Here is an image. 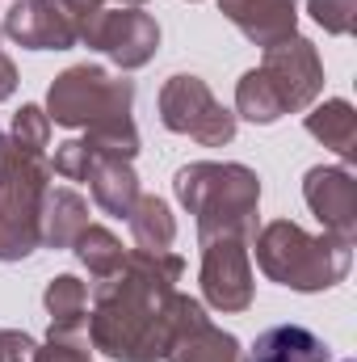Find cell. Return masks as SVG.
<instances>
[{"label":"cell","instance_id":"cell-27","mask_svg":"<svg viewBox=\"0 0 357 362\" xmlns=\"http://www.w3.org/2000/svg\"><path fill=\"white\" fill-rule=\"evenodd\" d=\"M17 93V64L0 51V101H8Z\"/></svg>","mask_w":357,"mask_h":362},{"label":"cell","instance_id":"cell-14","mask_svg":"<svg viewBox=\"0 0 357 362\" xmlns=\"http://www.w3.org/2000/svg\"><path fill=\"white\" fill-rule=\"evenodd\" d=\"M85 228H89V202L68 185H51L38 215V240L47 249H72V240Z\"/></svg>","mask_w":357,"mask_h":362},{"label":"cell","instance_id":"cell-3","mask_svg":"<svg viewBox=\"0 0 357 362\" xmlns=\"http://www.w3.org/2000/svg\"><path fill=\"white\" fill-rule=\"evenodd\" d=\"M320 93H324V64H320L315 42L303 38V34H290V38L265 47L261 68L240 76V85H236V118L269 127L282 114L311 110Z\"/></svg>","mask_w":357,"mask_h":362},{"label":"cell","instance_id":"cell-7","mask_svg":"<svg viewBox=\"0 0 357 362\" xmlns=\"http://www.w3.org/2000/svg\"><path fill=\"white\" fill-rule=\"evenodd\" d=\"M160 122L173 135H189L202 148H223L236 139V114L193 72H177L160 89Z\"/></svg>","mask_w":357,"mask_h":362},{"label":"cell","instance_id":"cell-29","mask_svg":"<svg viewBox=\"0 0 357 362\" xmlns=\"http://www.w3.org/2000/svg\"><path fill=\"white\" fill-rule=\"evenodd\" d=\"M118 4H131V8H139V4H143V0H118Z\"/></svg>","mask_w":357,"mask_h":362},{"label":"cell","instance_id":"cell-4","mask_svg":"<svg viewBox=\"0 0 357 362\" xmlns=\"http://www.w3.org/2000/svg\"><path fill=\"white\" fill-rule=\"evenodd\" d=\"M253 245H257V266H261V274L269 282L303 291V295L337 286L349 274V266H353V253H349L353 245H341L328 232L311 236V232H303L290 219L265 223L253 236Z\"/></svg>","mask_w":357,"mask_h":362},{"label":"cell","instance_id":"cell-16","mask_svg":"<svg viewBox=\"0 0 357 362\" xmlns=\"http://www.w3.org/2000/svg\"><path fill=\"white\" fill-rule=\"evenodd\" d=\"M42 303L51 312V341L85 337L89 333V286L76 274H59L47 282Z\"/></svg>","mask_w":357,"mask_h":362},{"label":"cell","instance_id":"cell-15","mask_svg":"<svg viewBox=\"0 0 357 362\" xmlns=\"http://www.w3.org/2000/svg\"><path fill=\"white\" fill-rule=\"evenodd\" d=\"M92 189V202L114 215V219H126L135 198H139V177L131 169V160H118V156H92L89 160V173H85Z\"/></svg>","mask_w":357,"mask_h":362},{"label":"cell","instance_id":"cell-1","mask_svg":"<svg viewBox=\"0 0 357 362\" xmlns=\"http://www.w3.org/2000/svg\"><path fill=\"white\" fill-rule=\"evenodd\" d=\"M185 274L177 253H126L122 270L97 282L89 312V346L114 362H156L169 346V312Z\"/></svg>","mask_w":357,"mask_h":362},{"label":"cell","instance_id":"cell-17","mask_svg":"<svg viewBox=\"0 0 357 362\" xmlns=\"http://www.w3.org/2000/svg\"><path fill=\"white\" fill-rule=\"evenodd\" d=\"M248 362H332V354H328L324 337H315L311 329H303V325H273L253 341Z\"/></svg>","mask_w":357,"mask_h":362},{"label":"cell","instance_id":"cell-18","mask_svg":"<svg viewBox=\"0 0 357 362\" xmlns=\"http://www.w3.org/2000/svg\"><path fill=\"white\" fill-rule=\"evenodd\" d=\"M307 135L320 139L324 148H332L341 160L357 156V110L345 97H328L320 105L307 110Z\"/></svg>","mask_w":357,"mask_h":362},{"label":"cell","instance_id":"cell-25","mask_svg":"<svg viewBox=\"0 0 357 362\" xmlns=\"http://www.w3.org/2000/svg\"><path fill=\"white\" fill-rule=\"evenodd\" d=\"M38 341L21 329H0V362H38Z\"/></svg>","mask_w":357,"mask_h":362},{"label":"cell","instance_id":"cell-19","mask_svg":"<svg viewBox=\"0 0 357 362\" xmlns=\"http://www.w3.org/2000/svg\"><path fill=\"white\" fill-rule=\"evenodd\" d=\"M126 223H131L135 245L147 249V253H169L173 240H177V219H173L169 202L156 198V194H139L131 215H126Z\"/></svg>","mask_w":357,"mask_h":362},{"label":"cell","instance_id":"cell-10","mask_svg":"<svg viewBox=\"0 0 357 362\" xmlns=\"http://www.w3.org/2000/svg\"><path fill=\"white\" fill-rule=\"evenodd\" d=\"M169 362H240V341L210 325L206 308L189 295H173L169 312Z\"/></svg>","mask_w":357,"mask_h":362},{"label":"cell","instance_id":"cell-5","mask_svg":"<svg viewBox=\"0 0 357 362\" xmlns=\"http://www.w3.org/2000/svg\"><path fill=\"white\" fill-rule=\"evenodd\" d=\"M51 177V160L42 152L21 148L0 127V262H21L42 245L38 215Z\"/></svg>","mask_w":357,"mask_h":362},{"label":"cell","instance_id":"cell-23","mask_svg":"<svg viewBox=\"0 0 357 362\" xmlns=\"http://www.w3.org/2000/svg\"><path fill=\"white\" fill-rule=\"evenodd\" d=\"M307 13L337 38L353 34L357 25V0H307Z\"/></svg>","mask_w":357,"mask_h":362},{"label":"cell","instance_id":"cell-24","mask_svg":"<svg viewBox=\"0 0 357 362\" xmlns=\"http://www.w3.org/2000/svg\"><path fill=\"white\" fill-rule=\"evenodd\" d=\"M89 160H92L89 148H85L80 139H68V144H59V148H55L51 173H59V177H68V181H85V173H89Z\"/></svg>","mask_w":357,"mask_h":362},{"label":"cell","instance_id":"cell-28","mask_svg":"<svg viewBox=\"0 0 357 362\" xmlns=\"http://www.w3.org/2000/svg\"><path fill=\"white\" fill-rule=\"evenodd\" d=\"M59 4H63V8L80 21V17H89V13H97V8H105L109 0H59Z\"/></svg>","mask_w":357,"mask_h":362},{"label":"cell","instance_id":"cell-9","mask_svg":"<svg viewBox=\"0 0 357 362\" xmlns=\"http://www.w3.org/2000/svg\"><path fill=\"white\" fill-rule=\"evenodd\" d=\"M202 299L214 308V312H248L253 308V262H248V245L244 240H231V236H219V240H206L202 249Z\"/></svg>","mask_w":357,"mask_h":362},{"label":"cell","instance_id":"cell-26","mask_svg":"<svg viewBox=\"0 0 357 362\" xmlns=\"http://www.w3.org/2000/svg\"><path fill=\"white\" fill-rule=\"evenodd\" d=\"M38 362H92L89 337H63V341H47V350H38Z\"/></svg>","mask_w":357,"mask_h":362},{"label":"cell","instance_id":"cell-22","mask_svg":"<svg viewBox=\"0 0 357 362\" xmlns=\"http://www.w3.org/2000/svg\"><path fill=\"white\" fill-rule=\"evenodd\" d=\"M8 135H13L21 148L47 156V148H51V118H47V110H42V105H21V110L13 114Z\"/></svg>","mask_w":357,"mask_h":362},{"label":"cell","instance_id":"cell-12","mask_svg":"<svg viewBox=\"0 0 357 362\" xmlns=\"http://www.w3.org/2000/svg\"><path fill=\"white\" fill-rule=\"evenodd\" d=\"M4 34L30 51H68L80 42L76 17L59 0H13L4 13Z\"/></svg>","mask_w":357,"mask_h":362},{"label":"cell","instance_id":"cell-13","mask_svg":"<svg viewBox=\"0 0 357 362\" xmlns=\"http://www.w3.org/2000/svg\"><path fill=\"white\" fill-rule=\"evenodd\" d=\"M223 17L257 47H273L298 34V0H219Z\"/></svg>","mask_w":357,"mask_h":362},{"label":"cell","instance_id":"cell-20","mask_svg":"<svg viewBox=\"0 0 357 362\" xmlns=\"http://www.w3.org/2000/svg\"><path fill=\"white\" fill-rule=\"evenodd\" d=\"M72 253L80 257V266L101 282V278H109V274L122 270V262H126V249H122V240L109 232V228H101V223H89L76 240H72Z\"/></svg>","mask_w":357,"mask_h":362},{"label":"cell","instance_id":"cell-8","mask_svg":"<svg viewBox=\"0 0 357 362\" xmlns=\"http://www.w3.org/2000/svg\"><path fill=\"white\" fill-rule=\"evenodd\" d=\"M76 34H80L85 47L109 55L122 72H135V68L152 64L156 51H160V25H156V17H147L143 8H131V4H118V8L105 4V8H97L89 17H80Z\"/></svg>","mask_w":357,"mask_h":362},{"label":"cell","instance_id":"cell-21","mask_svg":"<svg viewBox=\"0 0 357 362\" xmlns=\"http://www.w3.org/2000/svg\"><path fill=\"white\" fill-rule=\"evenodd\" d=\"M80 144L89 148L92 156H118V160H135V156H139V131H135V118H114V122L85 127Z\"/></svg>","mask_w":357,"mask_h":362},{"label":"cell","instance_id":"cell-2","mask_svg":"<svg viewBox=\"0 0 357 362\" xmlns=\"http://www.w3.org/2000/svg\"><path fill=\"white\" fill-rule=\"evenodd\" d=\"M177 202L193 215L202 245L231 236L253 245L257 236V211H261V177L248 165L231 160H193L173 177Z\"/></svg>","mask_w":357,"mask_h":362},{"label":"cell","instance_id":"cell-6","mask_svg":"<svg viewBox=\"0 0 357 362\" xmlns=\"http://www.w3.org/2000/svg\"><path fill=\"white\" fill-rule=\"evenodd\" d=\"M131 105H135V85L126 76H109L105 68H92V64H76V68L59 72L47 93L51 127H72V131L131 118Z\"/></svg>","mask_w":357,"mask_h":362},{"label":"cell","instance_id":"cell-11","mask_svg":"<svg viewBox=\"0 0 357 362\" xmlns=\"http://www.w3.org/2000/svg\"><path fill=\"white\" fill-rule=\"evenodd\" d=\"M303 198H307L311 215L324 223L328 236H337L341 245H353L357 240V177L349 169H337V165L307 169Z\"/></svg>","mask_w":357,"mask_h":362}]
</instances>
